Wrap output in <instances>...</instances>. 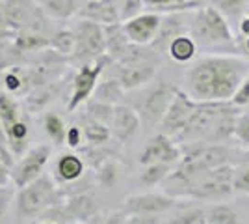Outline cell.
<instances>
[{"label": "cell", "instance_id": "30bf717a", "mask_svg": "<svg viewBox=\"0 0 249 224\" xmlns=\"http://www.w3.org/2000/svg\"><path fill=\"white\" fill-rule=\"evenodd\" d=\"M177 200L167 194L158 192H147V194H136L124 200L123 211L128 215H162L175 209Z\"/></svg>", "mask_w": 249, "mask_h": 224}, {"label": "cell", "instance_id": "f546056e", "mask_svg": "<svg viewBox=\"0 0 249 224\" xmlns=\"http://www.w3.org/2000/svg\"><path fill=\"white\" fill-rule=\"evenodd\" d=\"M232 139L238 142V146L248 151L249 149V112H240L234 122Z\"/></svg>", "mask_w": 249, "mask_h": 224}, {"label": "cell", "instance_id": "d4e9b609", "mask_svg": "<svg viewBox=\"0 0 249 224\" xmlns=\"http://www.w3.org/2000/svg\"><path fill=\"white\" fill-rule=\"evenodd\" d=\"M56 92H58V88L54 84L39 86L37 90H34L30 96L26 97V107H28V110H32V112L41 110L45 105H49L52 99H54Z\"/></svg>", "mask_w": 249, "mask_h": 224}, {"label": "cell", "instance_id": "74e56055", "mask_svg": "<svg viewBox=\"0 0 249 224\" xmlns=\"http://www.w3.org/2000/svg\"><path fill=\"white\" fill-rule=\"evenodd\" d=\"M0 163H2V164H6L8 168H13V164H15L13 155L10 153V149L6 148V142H4V139H0Z\"/></svg>", "mask_w": 249, "mask_h": 224}, {"label": "cell", "instance_id": "5bb4252c", "mask_svg": "<svg viewBox=\"0 0 249 224\" xmlns=\"http://www.w3.org/2000/svg\"><path fill=\"white\" fill-rule=\"evenodd\" d=\"M80 17L99 22L103 26L121 22L117 0H88L84 4V8L80 10Z\"/></svg>", "mask_w": 249, "mask_h": 224}, {"label": "cell", "instance_id": "8d00e7d4", "mask_svg": "<svg viewBox=\"0 0 249 224\" xmlns=\"http://www.w3.org/2000/svg\"><path fill=\"white\" fill-rule=\"evenodd\" d=\"M231 103L234 105V107H248L249 105V75L244 79V82L240 84V88L236 90V94L232 96L231 99Z\"/></svg>", "mask_w": 249, "mask_h": 224}, {"label": "cell", "instance_id": "ee69618b", "mask_svg": "<svg viewBox=\"0 0 249 224\" xmlns=\"http://www.w3.org/2000/svg\"><path fill=\"white\" fill-rule=\"evenodd\" d=\"M69 144H71V146H76V144H78V129L76 127H73L69 131Z\"/></svg>", "mask_w": 249, "mask_h": 224}, {"label": "cell", "instance_id": "ab89813d", "mask_svg": "<svg viewBox=\"0 0 249 224\" xmlns=\"http://www.w3.org/2000/svg\"><path fill=\"white\" fill-rule=\"evenodd\" d=\"M10 198H11V192L10 191H6V189H0V219H2V215L8 211Z\"/></svg>", "mask_w": 249, "mask_h": 224}, {"label": "cell", "instance_id": "f35d334b", "mask_svg": "<svg viewBox=\"0 0 249 224\" xmlns=\"http://www.w3.org/2000/svg\"><path fill=\"white\" fill-rule=\"evenodd\" d=\"M126 224H160V221L156 215H134L126 221Z\"/></svg>", "mask_w": 249, "mask_h": 224}, {"label": "cell", "instance_id": "cb8c5ba5", "mask_svg": "<svg viewBox=\"0 0 249 224\" xmlns=\"http://www.w3.org/2000/svg\"><path fill=\"white\" fill-rule=\"evenodd\" d=\"M17 118H19L17 103L10 96L0 94V122H2V127H4V133H6V139H8V135L13 129V125L19 122Z\"/></svg>", "mask_w": 249, "mask_h": 224}, {"label": "cell", "instance_id": "2e32d148", "mask_svg": "<svg viewBox=\"0 0 249 224\" xmlns=\"http://www.w3.org/2000/svg\"><path fill=\"white\" fill-rule=\"evenodd\" d=\"M112 127H114V135L121 142L130 140L140 129V114L136 112L134 108L119 105V107H115Z\"/></svg>", "mask_w": 249, "mask_h": 224}, {"label": "cell", "instance_id": "d590c367", "mask_svg": "<svg viewBox=\"0 0 249 224\" xmlns=\"http://www.w3.org/2000/svg\"><path fill=\"white\" fill-rule=\"evenodd\" d=\"M45 129H47V133L51 135V139L56 144H62L63 140H65V127H63L62 120L56 114H47V118H45Z\"/></svg>", "mask_w": 249, "mask_h": 224}, {"label": "cell", "instance_id": "7402d4cb", "mask_svg": "<svg viewBox=\"0 0 249 224\" xmlns=\"http://www.w3.org/2000/svg\"><path fill=\"white\" fill-rule=\"evenodd\" d=\"M205 4H210L214 6L216 10H219L225 17L229 19V22L234 21L238 22L246 11H248V0H203Z\"/></svg>", "mask_w": 249, "mask_h": 224}, {"label": "cell", "instance_id": "ac0fdd59", "mask_svg": "<svg viewBox=\"0 0 249 224\" xmlns=\"http://www.w3.org/2000/svg\"><path fill=\"white\" fill-rule=\"evenodd\" d=\"M207 224H242L240 213L225 200L207 207Z\"/></svg>", "mask_w": 249, "mask_h": 224}, {"label": "cell", "instance_id": "f907efd6", "mask_svg": "<svg viewBox=\"0 0 249 224\" xmlns=\"http://www.w3.org/2000/svg\"><path fill=\"white\" fill-rule=\"evenodd\" d=\"M248 224H249V217H248Z\"/></svg>", "mask_w": 249, "mask_h": 224}, {"label": "cell", "instance_id": "ffe728a7", "mask_svg": "<svg viewBox=\"0 0 249 224\" xmlns=\"http://www.w3.org/2000/svg\"><path fill=\"white\" fill-rule=\"evenodd\" d=\"M97 204L91 196H86V194H80V196H74L69 200L67 204V213L71 215L76 221H89L97 215Z\"/></svg>", "mask_w": 249, "mask_h": 224}, {"label": "cell", "instance_id": "4dcf8cb0", "mask_svg": "<svg viewBox=\"0 0 249 224\" xmlns=\"http://www.w3.org/2000/svg\"><path fill=\"white\" fill-rule=\"evenodd\" d=\"M234 194L249 196V157L242 161V164L234 168V182H232Z\"/></svg>", "mask_w": 249, "mask_h": 224}, {"label": "cell", "instance_id": "d6986e66", "mask_svg": "<svg viewBox=\"0 0 249 224\" xmlns=\"http://www.w3.org/2000/svg\"><path fill=\"white\" fill-rule=\"evenodd\" d=\"M147 8L156 13H173V11H192L201 8L203 0H145Z\"/></svg>", "mask_w": 249, "mask_h": 224}, {"label": "cell", "instance_id": "f1b7e54d", "mask_svg": "<svg viewBox=\"0 0 249 224\" xmlns=\"http://www.w3.org/2000/svg\"><path fill=\"white\" fill-rule=\"evenodd\" d=\"M58 172L63 180H76L82 174V161L74 155H65L58 163Z\"/></svg>", "mask_w": 249, "mask_h": 224}, {"label": "cell", "instance_id": "1f68e13d", "mask_svg": "<svg viewBox=\"0 0 249 224\" xmlns=\"http://www.w3.org/2000/svg\"><path fill=\"white\" fill-rule=\"evenodd\" d=\"M171 224H207V209L186 207L175 219H171Z\"/></svg>", "mask_w": 249, "mask_h": 224}, {"label": "cell", "instance_id": "603a6c76", "mask_svg": "<svg viewBox=\"0 0 249 224\" xmlns=\"http://www.w3.org/2000/svg\"><path fill=\"white\" fill-rule=\"evenodd\" d=\"M51 45L49 38H43L41 34L32 32V30H21L15 38V49L21 51V53H37L45 47Z\"/></svg>", "mask_w": 249, "mask_h": 224}, {"label": "cell", "instance_id": "83f0119b", "mask_svg": "<svg viewBox=\"0 0 249 224\" xmlns=\"http://www.w3.org/2000/svg\"><path fill=\"white\" fill-rule=\"evenodd\" d=\"M171 164H164V163H156V164H147L145 170L142 172V183L145 185H156V183L164 182L171 174Z\"/></svg>", "mask_w": 249, "mask_h": 224}, {"label": "cell", "instance_id": "44dd1931", "mask_svg": "<svg viewBox=\"0 0 249 224\" xmlns=\"http://www.w3.org/2000/svg\"><path fill=\"white\" fill-rule=\"evenodd\" d=\"M39 8L52 19H69L78 10V0H39Z\"/></svg>", "mask_w": 249, "mask_h": 224}, {"label": "cell", "instance_id": "7dc6e473", "mask_svg": "<svg viewBox=\"0 0 249 224\" xmlns=\"http://www.w3.org/2000/svg\"><path fill=\"white\" fill-rule=\"evenodd\" d=\"M0 139H6V133H4V127H2V122H0Z\"/></svg>", "mask_w": 249, "mask_h": 224}, {"label": "cell", "instance_id": "ba28073f", "mask_svg": "<svg viewBox=\"0 0 249 224\" xmlns=\"http://www.w3.org/2000/svg\"><path fill=\"white\" fill-rule=\"evenodd\" d=\"M199 101L192 99L184 90H177V96L173 99V103L167 108L166 116L162 120V129L166 135H173L178 137L182 133V129L186 127V123L190 122V118L194 114V110L197 108Z\"/></svg>", "mask_w": 249, "mask_h": 224}, {"label": "cell", "instance_id": "bcb514c9", "mask_svg": "<svg viewBox=\"0 0 249 224\" xmlns=\"http://www.w3.org/2000/svg\"><path fill=\"white\" fill-rule=\"evenodd\" d=\"M244 51L246 54H249V38H244Z\"/></svg>", "mask_w": 249, "mask_h": 224}, {"label": "cell", "instance_id": "3957f363", "mask_svg": "<svg viewBox=\"0 0 249 224\" xmlns=\"http://www.w3.org/2000/svg\"><path fill=\"white\" fill-rule=\"evenodd\" d=\"M232 182H234V166L221 164L216 168H208V170L201 172L197 178H194L188 183L182 194L194 198V200L223 202L231 194H234Z\"/></svg>", "mask_w": 249, "mask_h": 224}, {"label": "cell", "instance_id": "836d02e7", "mask_svg": "<svg viewBox=\"0 0 249 224\" xmlns=\"http://www.w3.org/2000/svg\"><path fill=\"white\" fill-rule=\"evenodd\" d=\"M86 137L91 144H104L110 139V129L108 125H104L97 120H91L88 125H86Z\"/></svg>", "mask_w": 249, "mask_h": 224}, {"label": "cell", "instance_id": "f6af8a7d", "mask_svg": "<svg viewBox=\"0 0 249 224\" xmlns=\"http://www.w3.org/2000/svg\"><path fill=\"white\" fill-rule=\"evenodd\" d=\"M4 30H8V26H6V21H4V17H2V13H0V34L4 32Z\"/></svg>", "mask_w": 249, "mask_h": 224}, {"label": "cell", "instance_id": "7c38bea8", "mask_svg": "<svg viewBox=\"0 0 249 224\" xmlns=\"http://www.w3.org/2000/svg\"><path fill=\"white\" fill-rule=\"evenodd\" d=\"M156 75V62H153L149 56L140 58L134 62H126V64H119V71H117V81L123 86V90H134L138 86L149 82Z\"/></svg>", "mask_w": 249, "mask_h": 224}, {"label": "cell", "instance_id": "8fae6325", "mask_svg": "<svg viewBox=\"0 0 249 224\" xmlns=\"http://www.w3.org/2000/svg\"><path fill=\"white\" fill-rule=\"evenodd\" d=\"M160 24H162V15L160 13L143 11L142 15L123 22V30L132 43L145 47V45H151L155 41L156 34L160 30Z\"/></svg>", "mask_w": 249, "mask_h": 224}, {"label": "cell", "instance_id": "7bdbcfd3", "mask_svg": "<svg viewBox=\"0 0 249 224\" xmlns=\"http://www.w3.org/2000/svg\"><path fill=\"white\" fill-rule=\"evenodd\" d=\"M8 170H10V168H8L6 164H2V163H0V187L8 183Z\"/></svg>", "mask_w": 249, "mask_h": 224}, {"label": "cell", "instance_id": "60d3db41", "mask_svg": "<svg viewBox=\"0 0 249 224\" xmlns=\"http://www.w3.org/2000/svg\"><path fill=\"white\" fill-rule=\"evenodd\" d=\"M238 32L242 38H249V15H244L238 21Z\"/></svg>", "mask_w": 249, "mask_h": 224}, {"label": "cell", "instance_id": "6da1fadb", "mask_svg": "<svg viewBox=\"0 0 249 224\" xmlns=\"http://www.w3.org/2000/svg\"><path fill=\"white\" fill-rule=\"evenodd\" d=\"M248 75L249 64L240 54H207L186 71L184 92L199 103H229Z\"/></svg>", "mask_w": 249, "mask_h": 224}, {"label": "cell", "instance_id": "52a82bcc", "mask_svg": "<svg viewBox=\"0 0 249 224\" xmlns=\"http://www.w3.org/2000/svg\"><path fill=\"white\" fill-rule=\"evenodd\" d=\"M112 62V58L108 54H104L101 58L95 60V64H82L80 71L76 73L73 82V96L69 101V110H74L80 103H84L88 97L93 94V90L97 88L99 77L104 71V65Z\"/></svg>", "mask_w": 249, "mask_h": 224}, {"label": "cell", "instance_id": "b9f144b4", "mask_svg": "<svg viewBox=\"0 0 249 224\" xmlns=\"http://www.w3.org/2000/svg\"><path fill=\"white\" fill-rule=\"evenodd\" d=\"M106 224H126V219H124L123 213H114L106 221Z\"/></svg>", "mask_w": 249, "mask_h": 224}, {"label": "cell", "instance_id": "9a60e30c", "mask_svg": "<svg viewBox=\"0 0 249 224\" xmlns=\"http://www.w3.org/2000/svg\"><path fill=\"white\" fill-rule=\"evenodd\" d=\"M184 13L186 11H173V13H167L166 17H162V24H160V30L156 34L155 41L151 43L155 49L158 51H167L169 43L173 41L175 38L182 36V34H190V24H184Z\"/></svg>", "mask_w": 249, "mask_h": 224}, {"label": "cell", "instance_id": "4fadbf2b", "mask_svg": "<svg viewBox=\"0 0 249 224\" xmlns=\"http://www.w3.org/2000/svg\"><path fill=\"white\" fill-rule=\"evenodd\" d=\"M49 155H51V149L47 146H37L36 149H32L26 157H22V161L15 166V172H13V180L17 183V187L22 189L28 183L36 182L39 178Z\"/></svg>", "mask_w": 249, "mask_h": 224}, {"label": "cell", "instance_id": "484cf974", "mask_svg": "<svg viewBox=\"0 0 249 224\" xmlns=\"http://www.w3.org/2000/svg\"><path fill=\"white\" fill-rule=\"evenodd\" d=\"M51 45L56 53L63 56H73L74 47H76V32L73 30H60L51 38Z\"/></svg>", "mask_w": 249, "mask_h": 224}, {"label": "cell", "instance_id": "681fc988", "mask_svg": "<svg viewBox=\"0 0 249 224\" xmlns=\"http://www.w3.org/2000/svg\"><path fill=\"white\" fill-rule=\"evenodd\" d=\"M246 15H249V6H248V11H246Z\"/></svg>", "mask_w": 249, "mask_h": 224}, {"label": "cell", "instance_id": "5b68a950", "mask_svg": "<svg viewBox=\"0 0 249 224\" xmlns=\"http://www.w3.org/2000/svg\"><path fill=\"white\" fill-rule=\"evenodd\" d=\"M54 202H56V192L49 178H37L36 182L22 187V191L19 192V200H17L19 211L26 217L39 213Z\"/></svg>", "mask_w": 249, "mask_h": 224}, {"label": "cell", "instance_id": "c3c4849f", "mask_svg": "<svg viewBox=\"0 0 249 224\" xmlns=\"http://www.w3.org/2000/svg\"><path fill=\"white\" fill-rule=\"evenodd\" d=\"M4 65V56H2V51H0V67Z\"/></svg>", "mask_w": 249, "mask_h": 224}, {"label": "cell", "instance_id": "8992f818", "mask_svg": "<svg viewBox=\"0 0 249 224\" xmlns=\"http://www.w3.org/2000/svg\"><path fill=\"white\" fill-rule=\"evenodd\" d=\"M175 86L167 84V82H158V84L147 94V97L142 103V110H140V118L149 123V125H155V123H162V120L166 116L167 108L173 103V99L177 96Z\"/></svg>", "mask_w": 249, "mask_h": 224}, {"label": "cell", "instance_id": "4316f807", "mask_svg": "<svg viewBox=\"0 0 249 224\" xmlns=\"http://www.w3.org/2000/svg\"><path fill=\"white\" fill-rule=\"evenodd\" d=\"M123 92H124L123 86L119 84L117 79H108V81L101 82V86L97 88V101L114 105V103H117L121 99Z\"/></svg>", "mask_w": 249, "mask_h": 224}, {"label": "cell", "instance_id": "7a4b0ae2", "mask_svg": "<svg viewBox=\"0 0 249 224\" xmlns=\"http://www.w3.org/2000/svg\"><path fill=\"white\" fill-rule=\"evenodd\" d=\"M190 36L205 49L238 54V41L234 40V34L231 30V22L221 11L210 4H203L196 10V15L190 22Z\"/></svg>", "mask_w": 249, "mask_h": 224}, {"label": "cell", "instance_id": "d6a6232c", "mask_svg": "<svg viewBox=\"0 0 249 224\" xmlns=\"http://www.w3.org/2000/svg\"><path fill=\"white\" fill-rule=\"evenodd\" d=\"M147 4L145 0H121L119 4V15H121V22H126L134 19L138 15H142L145 11Z\"/></svg>", "mask_w": 249, "mask_h": 224}, {"label": "cell", "instance_id": "277c9868", "mask_svg": "<svg viewBox=\"0 0 249 224\" xmlns=\"http://www.w3.org/2000/svg\"><path fill=\"white\" fill-rule=\"evenodd\" d=\"M74 32H76V47L71 56L74 62L89 64L106 54V34L103 24L82 19Z\"/></svg>", "mask_w": 249, "mask_h": 224}, {"label": "cell", "instance_id": "9c48e42d", "mask_svg": "<svg viewBox=\"0 0 249 224\" xmlns=\"http://www.w3.org/2000/svg\"><path fill=\"white\" fill-rule=\"evenodd\" d=\"M182 159V151L177 146L173 140L169 139V135L160 133L155 135L153 139L145 144V148L140 153V164H156V163H164V164H177Z\"/></svg>", "mask_w": 249, "mask_h": 224}, {"label": "cell", "instance_id": "e575fe53", "mask_svg": "<svg viewBox=\"0 0 249 224\" xmlns=\"http://www.w3.org/2000/svg\"><path fill=\"white\" fill-rule=\"evenodd\" d=\"M89 112H91V116H93L97 122H101V123H104V125H112L115 107L114 105H110V103L95 101V103L89 105Z\"/></svg>", "mask_w": 249, "mask_h": 224}, {"label": "cell", "instance_id": "e0dca14e", "mask_svg": "<svg viewBox=\"0 0 249 224\" xmlns=\"http://www.w3.org/2000/svg\"><path fill=\"white\" fill-rule=\"evenodd\" d=\"M167 53H169V56L175 62L186 64V62L196 58V54H197V43H196V40L190 34H182V36H178V38H175L173 41L169 43Z\"/></svg>", "mask_w": 249, "mask_h": 224}]
</instances>
